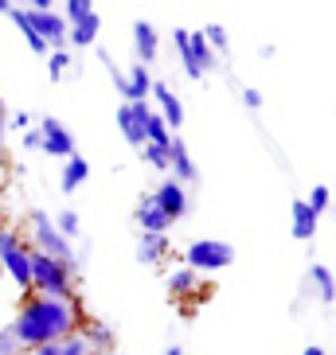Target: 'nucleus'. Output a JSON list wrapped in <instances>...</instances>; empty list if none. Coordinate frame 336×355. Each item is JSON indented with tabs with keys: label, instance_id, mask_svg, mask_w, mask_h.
Returning <instances> with one entry per match:
<instances>
[{
	"label": "nucleus",
	"instance_id": "40",
	"mask_svg": "<svg viewBox=\"0 0 336 355\" xmlns=\"http://www.w3.org/2000/svg\"><path fill=\"white\" fill-rule=\"evenodd\" d=\"M165 355H184V347H180V344H172V347H165Z\"/></svg>",
	"mask_w": 336,
	"mask_h": 355
},
{
	"label": "nucleus",
	"instance_id": "23",
	"mask_svg": "<svg viewBox=\"0 0 336 355\" xmlns=\"http://www.w3.org/2000/svg\"><path fill=\"white\" fill-rule=\"evenodd\" d=\"M172 129L165 125V117L157 114V110H153V114H149V121H145V145H172Z\"/></svg>",
	"mask_w": 336,
	"mask_h": 355
},
{
	"label": "nucleus",
	"instance_id": "37",
	"mask_svg": "<svg viewBox=\"0 0 336 355\" xmlns=\"http://www.w3.org/2000/svg\"><path fill=\"white\" fill-rule=\"evenodd\" d=\"M24 148H40V129H24Z\"/></svg>",
	"mask_w": 336,
	"mask_h": 355
},
{
	"label": "nucleus",
	"instance_id": "31",
	"mask_svg": "<svg viewBox=\"0 0 336 355\" xmlns=\"http://www.w3.org/2000/svg\"><path fill=\"white\" fill-rule=\"evenodd\" d=\"M102 67H106V74H110V83H114V90L121 94V102H126V71H121V67H117V63H114V59H110L106 51H102Z\"/></svg>",
	"mask_w": 336,
	"mask_h": 355
},
{
	"label": "nucleus",
	"instance_id": "14",
	"mask_svg": "<svg viewBox=\"0 0 336 355\" xmlns=\"http://www.w3.org/2000/svg\"><path fill=\"white\" fill-rule=\"evenodd\" d=\"M165 289H168V297H172L176 304H184L188 297H196V289H200V273H196V270H188V266H180V270H172V273H168Z\"/></svg>",
	"mask_w": 336,
	"mask_h": 355
},
{
	"label": "nucleus",
	"instance_id": "27",
	"mask_svg": "<svg viewBox=\"0 0 336 355\" xmlns=\"http://www.w3.org/2000/svg\"><path fill=\"white\" fill-rule=\"evenodd\" d=\"M200 35H203V43H208L215 55H223L227 47H231V40H227V28H223V24H208Z\"/></svg>",
	"mask_w": 336,
	"mask_h": 355
},
{
	"label": "nucleus",
	"instance_id": "36",
	"mask_svg": "<svg viewBox=\"0 0 336 355\" xmlns=\"http://www.w3.org/2000/svg\"><path fill=\"white\" fill-rule=\"evenodd\" d=\"M24 355H59V344H40V347H28Z\"/></svg>",
	"mask_w": 336,
	"mask_h": 355
},
{
	"label": "nucleus",
	"instance_id": "22",
	"mask_svg": "<svg viewBox=\"0 0 336 355\" xmlns=\"http://www.w3.org/2000/svg\"><path fill=\"white\" fill-rule=\"evenodd\" d=\"M172 43H176V51H180V63H184V74L200 83V78H203V71L196 67V59H192V51H188V28H176V32H172Z\"/></svg>",
	"mask_w": 336,
	"mask_h": 355
},
{
	"label": "nucleus",
	"instance_id": "6",
	"mask_svg": "<svg viewBox=\"0 0 336 355\" xmlns=\"http://www.w3.org/2000/svg\"><path fill=\"white\" fill-rule=\"evenodd\" d=\"M40 148L47 153V157H63V160L78 153L74 133L59 121V117H43V121H40Z\"/></svg>",
	"mask_w": 336,
	"mask_h": 355
},
{
	"label": "nucleus",
	"instance_id": "15",
	"mask_svg": "<svg viewBox=\"0 0 336 355\" xmlns=\"http://www.w3.org/2000/svg\"><path fill=\"white\" fill-rule=\"evenodd\" d=\"M289 230H294V239H301V242L317 239V230H321V219L309 211L305 199H297L294 207H289Z\"/></svg>",
	"mask_w": 336,
	"mask_h": 355
},
{
	"label": "nucleus",
	"instance_id": "28",
	"mask_svg": "<svg viewBox=\"0 0 336 355\" xmlns=\"http://www.w3.org/2000/svg\"><path fill=\"white\" fill-rule=\"evenodd\" d=\"M67 71H71V51H67V47H55V51H47V74H51L55 83H59Z\"/></svg>",
	"mask_w": 336,
	"mask_h": 355
},
{
	"label": "nucleus",
	"instance_id": "33",
	"mask_svg": "<svg viewBox=\"0 0 336 355\" xmlns=\"http://www.w3.org/2000/svg\"><path fill=\"white\" fill-rule=\"evenodd\" d=\"M0 355H24V347L16 344L12 328H0Z\"/></svg>",
	"mask_w": 336,
	"mask_h": 355
},
{
	"label": "nucleus",
	"instance_id": "9",
	"mask_svg": "<svg viewBox=\"0 0 336 355\" xmlns=\"http://www.w3.org/2000/svg\"><path fill=\"white\" fill-rule=\"evenodd\" d=\"M168 176L176 180V184H196L200 180V168H196V160H192L188 145L180 141V137H172V145H168Z\"/></svg>",
	"mask_w": 336,
	"mask_h": 355
},
{
	"label": "nucleus",
	"instance_id": "34",
	"mask_svg": "<svg viewBox=\"0 0 336 355\" xmlns=\"http://www.w3.org/2000/svg\"><path fill=\"white\" fill-rule=\"evenodd\" d=\"M242 105H246V110H262V94H258L254 86H246V90H242Z\"/></svg>",
	"mask_w": 336,
	"mask_h": 355
},
{
	"label": "nucleus",
	"instance_id": "13",
	"mask_svg": "<svg viewBox=\"0 0 336 355\" xmlns=\"http://www.w3.org/2000/svg\"><path fill=\"white\" fill-rule=\"evenodd\" d=\"M157 51H160V32L149 20H137L133 24V55H137V63L149 67L153 59H157Z\"/></svg>",
	"mask_w": 336,
	"mask_h": 355
},
{
	"label": "nucleus",
	"instance_id": "16",
	"mask_svg": "<svg viewBox=\"0 0 336 355\" xmlns=\"http://www.w3.org/2000/svg\"><path fill=\"white\" fill-rule=\"evenodd\" d=\"M98 32H102V16H98V12H90V16H83L78 24H71V28H67V43H71V47H94Z\"/></svg>",
	"mask_w": 336,
	"mask_h": 355
},
{
	"label": "nucleus",
	"instance_id": "4",
	"mask_svg": "<svg viewBox=\"0 0 336 355\" xmlns=\"http://www.w3.org/2000/svg\"><path fill=\"white\" fill-rule=\"evenodd\" d=\"M28 223H32V242H35L32 250L47 254V258H55V261H67V266H74V270H78L71 242L55 230V223H51V215H47V211H32V215H28Z\"/></svg>",
	"mask_w": 336,
	"mask_h": 355
},
{
	"label": "nucleus",
	"instance_id": "3",
	"mask_svg": "<svg viewBox=\"0 0 336 355\" xmlns=\"http://www.w3.org/2000/svg\"><path fill=\"white\" fill-rule=\"evenodd\" d=\"M0 270H8L12 282L32 293V246H24V239L8 227H0Z\"/></svg>",
	"mask_w": 336,
	"mask_h": 355
},
{
	"label": "nucleus",
	"instance_id": "25",
	"mask_svg": "<svg viewBox=\"0 0 336 355\" xmlns=\"http://www.w3.org/2000/svg\"><path fill=\"white\" fill-rule=\"evenodd\" d=\"M51 223H55V230H59V234H63L67 242H74L78 234H83V223H78V215H74L71 207L59 211V215H51Z\"/></svg>",
	"mask_w": 336,
	"mask_h": 355
},
{
	"label": "nucleus",
	"instance_id": "19",
	"mask_svg": "<svg viewBox=\"0 0 336 355\" xmlns=\"http://www.w3.org/2000/svg\"><path fill=\"white\" fill-rule=\"evenodd\" d=\"M78 336H83V344L90 347V352H110V347H114V332H110L102 320H83L78 324Z\"/></svg>",
	"mask_w": 336,
	"mask_h": 355
},
{
	"label": "nucleus",
	"instance_id": "7",
	"mask_svg": "<svg viewBox=\"0 0 336 355\" xmlns=\"http://www.w3.org/2000/svg\"><path fill=\"white\" fill-rule=\"evenodd\" d=\"M149 114H153V105L149 102H121L117 105V129H121V137H126L133 148L145 145V121Z\"/></svg>",
	"mask_w": 336,
	"mask_h": 355
},
{
	"label": "nucleus",
	"instance_id": "2",
	"mask_svg": "<svg viewBox=\"0 0 336 355\" xmlns=\"http://www.w3.org/2000/svg\"><path fill=\"white\" fill-rule=\"evenodd\" d=\"M32 289L40 297H59V301H74V266L55 261L47 254L32 250Z\"/></svg>",
	"mask_w": 336,
	"mask_h": 355
},
{
	"label": "nucleus",
	"instance_id": "18",
	"mask_svg": "<svg viewBox=\"0 0 336 355\" xmlns=\"http://www.w3.org/2000/svg\"><path fill=\"white\" fill-rule=\"evenodd\" d=\"M149 90H153V74L149 67L133 63L126 74V102H149Z\"/></svg>",
	"mask_w": 336,
	"mask_h": 355
},
{
	"label": "nucleus",
	"instance_id": "24",
	"mask_svg": "<svg viewBox=\"0 0 336 355\" xmlns=\"http://www.w3.org/2000/svg\"><path fill=\"white\" fill-rule=\"evenodd\" d=\"M188 51H192V59H196V67H200L203 74L215 67V51H211L208 43H203V35L200 32H188Z\"/></svg>",
	"mask_w": 336,
	"mask_h": 355
},
{
	"label": "nucleus",
	"instance_id": "42",
	"mask_svg": "<svg viewBox=\"0 0 336 355\" xmlns=\"http://www.w3.org/2000/svg\"><path fill=\"white\" fill-rule=\"evenodd\" d=\"M8 4H12V8H24V0H8Z\"/></svg>",
	"mask_w": 336,
	"mask_h": 355
},
{
	"label": "nucleus",
	"instance_id": "39",
	"mask_svg": "<svg viewBox=\"0 0 336 355\" xmlns=\"http://www.w3.org/2000/svg\"><path fill=\"white\" fill-rule=\"evenodd\" d=\"M301 355H328V352H325V347H321V344H309V347H305Z\"/></svg>",
	"mask_w": 336,
	"mask_h": 355
},
{
	"label": "nucleus",
	"instance_id": "11",
	"mask_svg": "<svg viewBox=\"0 0 336 355\" xmlns=\"http://www.w3.org/2000/svg\"><path fill=\"white\" fill-rule=\"evenodd\" d=\"M149 98H157V114L165 117V125L176 133V129L184 125V102H180V98L172 94L165 83H157V78H153V90H149Z\"/></svg>",
	"mask_w": 336,
	"mask_h": 355
},
{
	"label": "nucleus",
	"instance_id": "35",
	"mask_svg": "<svg viewBox=\"0 0 336 355\" xmlns=\"http://www.w3.org/2000/svg\"><path fill=\"white\" fill-rule=\"evenodd\" d=\"M8 129H20V133H24V129H32V117L24 114V110H20V114H12V121H8Z\"/></svg>",
	"mask_w": 336,
	"mask_h": 355
},
{
	"label": "nucleus",
	"instance_id": "12",
	"mask_svg": "<svg viewBox=\"0 0 336 355\" xmlns=\"http://www.w3.org/2000/svg\"><path fill=\"white\" fill-rule=\"evenodd\" d=\"M133 223L141 227V234H168V227H172V219L153 203V196H141V203L133 211Z\"/></svg>",
	"mask_w": 336,
	"mask_h": 355
},
{
	"label": "nucleus",
	"instance_id": "21",
	"mask_svg": "<svg viewBox=\"0 0 336 355\" xmlns=\"http://www.w3.org/2000/svg\"><path fill=\"white\" fill-rule=\"evenodd\" d=\"M309 282H313V289H317V301L325 304V309H333V301H336V282H333V270L328 266H309Z\"/></svg>",
	"mask_w": 336,
	"mask_h": 355
},
{
	"label": "nucleus",
	"instance_id": "30",
	"mask_svg": "<svg viewBox=\"0 0 336 355\" xmlns=\"http://www.w3.org/2000/svg\"><path fill=\"white\" fill-rule=\"evenodd\" d=\"M94 12V0H63V20H67V28L71 24H78L83 16H90Z\"/></svg>",
	"mask_w": 336,
	"mask_h": 355
},
{
	"label": "nucleus",
	"instance_id": "10",
	"mask_svg": "<svg viewBox=\"0 0 336 355\" xmlns=\"http://www.w3.org/2000/svg\"><path fill=\"white\" fill-rule=\"evenodd\" d=\"M28 20H32V28L43 35V43L47 47H67V20H63V12H55V8H47V12H28Z\"/></svg>",
	"mask_w": 336,
	"mask_h": 355
},
{
	"label": "nucleus",
	"instance_id": "41",
	"mask_svg": "<svg viewBox=\"0 0 336 355\" xmlns=\"http://www.w3.org/2000/svg\"><path fill=\"white\" fill-rule=\"evenodd\" d=\"M0 12H4V16L12 12V4H8V0H0Z\"/></svg>",
	"mask_w": 336,
	"mask_h": 355
},
{
	"label": "nucleus",
	"instance_id": "5",
	"mask_svg": "<svg viewBox=\"0 0 336 355\" xmlns=\"http://www.w3.org/2000/svg\"><path fill=\"white\" fill-rule=\"evenodd\" d=\"M235 261V246L231 242H219V239H196L184 250V266L196 273H219Z\"/></svg>",
	"mask_w": 336,
	"mask_h": 355
},
{
	"label": "nucleus",
	"instance_id": "29",
	"mask_svg": "<svg viewBox=\"0 0 336 355\" xmlns=\"http://www.w3.org/2000/svg\"><path fill=\"white\" fill-rule=\"evenodd\" d=\"M141 160L168 176V145H141Z\"/></svg>",
	"mask_w": 336,
	"mask_h": 355
},
{
	"label": "nucleus",
	"instance_id": "8",
	"mask_svg": "<svg viewBox=\"0 0 336 355\" xmlns=\"http://www.w3.org/2000/svg\"><path fill=\"white\" fill-rule=\"evenodd\" d=\"M149 196H153V203H157L160 211H165L168 219L176 223V219H184V215H188V191H184V184H176V180L172 176H165V184H160L157 191H149Z\"/></svg>",
	"mask_w": 336,
	"mask_h": 355
},
{
	"label": "nucleus",
	"instance_id": "32",
	"mask_svg": "<svg viewBox=\"0 0 336 355\" xmlns=\"http://www.w3.org/2000/svg\"><path fill=\"white\" fill-rule=\"evenodd\" d=\"M59 355H90V347L83 344V336L74 332V336H67V340H59Z\"/></svg>",
	"mask_w": 336,
	"mask_h": 355
},
{
	"label": "nucleus",
	"instance_id": "38",
	"mask_svg": "<svg viewBox=\"0 0 336 355\" xmlns=\"http://www.w3.org/2000/svg\"><path fill=\"white\" fill-rule=\"evenodd\" d=\"M4 133H8V114H4V105H0V160H4Z\"/></svg>",
	"mask_w": 336,
	"mask_h": 355
},
{
	"label": "nucleus",
	"instance_id": "1",
	"mask_svg": "<svg viewBox=\"0 0 336 355\" xmlns=\"http://www.w3.org/2000/svg\"><path fill=\"white\" fill-rule=\"evenodd\" d=\"M78 324H83V313H78L74 301H59V297H40V293H32V297L20 304V313H16V320H12L8 328H12V336H16V344L28 352V347L59 344V340L74 336Z\"/></svg>",
	"mask_w": 336,
	"mask_h": 355
},
{
	"label": "nucleus",
	"instance_id": "26",
	"mask_svg": "<svg viewBox=\"0 0 336 355\" xmlns=\"http://www.w3.org/2000/svg\"><path fill=\"white\" fill-rule=\"evenodd\" d=\"M305 203H309V211H313L317 219H325V211L333 207V188H328V184H317V188H309V199H305Z\"/></svg>",
	"mask_w": 336,
	"mask_h": 355
},
{
	"label": "nucleus",
	"instance_id": "20",
	"mask_svg": "<svg viewBox=\"0 0 336 355\" xmlns=\"http://www.w3.org/2000/svg\"><path fill=\"white\" fill-rule=\"evenodd\" d=\"M86 180H90V164H86V157H67L63 160V176H59V188L63 191H74V188H83Z\"/></svg>",
	"mask_w": 336,
	"mask_h": 355
},
{
	"label": "nucleus",
	"instance_id": "17",
	"mask_svg": "<svg viewBox=\"0 0 336 355\" xmlns=\"http://www.w3.org/2000/svg\"><path fill=\"white\" fill-rule=\"evenodd\" d=\"M168 250H172L168 234H141V242H137V261L141 266H160L168 258Z\"/></svg>",
	"mask_w": 336,
	"mask_h": 355
}]
</instances>
